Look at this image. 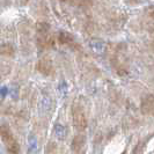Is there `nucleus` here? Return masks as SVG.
Listing matches in <instances>:
<instances>
[{
  "label": "nucleus",
  "mask_w": 154,
  "mask_h": 154,
  "mask_svg": "<svg viewBox=\"0 0 154 154\" xmlns=\"http://www.w3.org/2000/svg\"><path fill=\"white\" fill-rule=\"evenodd\" d=\"M146 13L149 17L154 19V6H149L148 8H146Z\"/></svg>",
  "instance_id": "14"
},
{
  "label": "nucleus",
  "mask_w": 154,
  "mask_h": 154,
  "mask_svg": "<svg viewBox=\"0 0 154 154\" xmlns=\"http://www.w3.org/2000/svg\"><path fill=\"white\" fill-rule=\"evenodd\" d=\"M60 1H64V2H69V1H72V0H60Z\"/></svg>",
  "instance_id": "16"
},
{
  "label": "nucleus",
  "mask_w": 154,
  "mask_h": 154,
  "mask_svg": "<svg viewBox=\"0 0 154 154\" xmlns=\"http://www.w3.org/2000/svg\"><path fill=\"white\" fill-rule=\"evenodd\" d=\"M58 41L60 44H65V45H71L74 42V37L67 32V31H60L58 34Z\"/></svg>",
  "instance_id": "6"
},
{
  "label": "nucleus",
  "mask_w": 154,
  "mask_h": 154,
  "mask_svg": "<svg viewBox=\"0 0 154 154\" xmlns=\"http://www.w3.org/2000/svg\"><path fill=\"white\" fill-rule=\"evenodd\" d=\"M15 54V49L11 43H4L0 45V54L5 57H13Z\"/></svg>",
  "instance_id": "7"
},
{
  "label": "nucleus",
  "mask_w": 154,
  "mask_h": 154,
  "mask_svg": "<svg viewBox=\"0 0 154 154\" xmlns=\"http://www.w3.org/2000/svg\"><path fill=\"white\" fill-rule=\"evenodd\" d=\"M36 69L43 75H51L54 73V64L49 58H42L36 64Z\"/></svg>",
  "instance_id": "3"
},
{
  "label": "nucleus",
  "mask_w": 154,
  "mask_h": 154,
  "mask_svg": "<svg viewBox=\"0 0 154 154\" xmlns=\"http://www.w3.org/2000/svg\"><path fill=\"white\" fill-rule=\"evenodd\" d=\"M91 45H92V48L95 50V51H103V49H104V44L102 43V42H97V45H95L94 43H91Z\"/></svg>",
  "instance_id": "11"
},
{
  "label": "nucleus",
  "mask_w": 154,
  "mask_h": 154,
  "mask_svg": "<svg viewBox=\"0 0 154 154\" xmlns=\"http://www.w3.org/2000/svg\"><path fill=\"white\" fill-rule=\"evenodd\" d=\"M72 121H73L74 128L78 131H84L87 128V117H86L84 109H81V107L75 106L72 109Z\"/></svg>",
  "instance_id": "2"
},
{
  "label": "nucleus",
  "mask_w": 154,
  "mask_h": 154,
  "mask_svg": "<svg viewBox=\"0 0 154 154\" xmlns=\"http://www.w3.org/2000/svg\"><path fill=\"white\" fill-rule=\"evenodd\" d=\"M36 31L37 34H46L50 31V24L46 22H37L36 23Z\"/></svg>",
  "instance_id": "9"
},
{
  "label": "nucleus",
  "mask_w": 154,
  "mask_h": 154,
  "mask_svg": "<svg viewBox=\"0 0 154 154\" xmlns=\"http://www.w3.org/2000/svg\"><path fill=\"white\" fill-rule=\"evenodd\" d=\"M0 137L2 139L6 149L9 154H20V145L17 143L15 137L13 136V133L11 131L9 126L6 124H1L0 125Z\"/></svg>",
  "instance_id": "1"
},
{
  "label": "nucleus",
  "mask_w": 154,
  "mask_h": 154,
  "mask_svg": "<svg viewBox=\"0 0 154 154\" xmlns=\"http://www.w3.org/2000/svg\"><path fill=\"white\" fill-rule=\"evenodd\" d=\"M86 143V138L85 136H82V134H78V136H75L74 138H73V140H72V145H71V147H72V149L74 151V152H80L81 151V148L84 147V145H85Z\"/></svg>",
  "instance_id": "5"
},
{
  "label": "nucleus",
  "mask_w": 154,
  "mask_h": 154,
  "mask_svg": "<svg viewBox=\"0 0 154 154\" xmlns=\"http://www.w3.org/2000/svg\"><path fill=\"white\" fill-rule=\"evenodd\" d=\"M147 29L149 31H153L154 32V19H152L149 22L147 23Z\"/></svg>",
  "instance_id": "15"
},
{
  "label": "nucleus",
  "mask_w": 154,
  "mask_h": 154,
  "mask_svg": "<svg viewBox=\"0 0 154 154\" xmlns=\"http://www.w3.org/2000/svg\"><path fill=\"white\" fill-rule=\"evenodd\" d=\"M37 44L42 49H50L54 48L56 44V41L52 35H50L49 32L46 34H39L37 36Z\"/></svg>",
  "instance_id": "4"
},
{
  "label": "nucleus",
  "mask_w": 154,
  "mask_h": 154,
  "mask_svg": "<svg viewBox=\"0 0 154 154\" xmlns=\"http://www.w3.org/2000/svg\"><path fill=\"white\" fill-rule=\"evenodd\" d=\"M56 151H57V147L54 144H50L49 146L46 147V152L45 154H56Z\"/></svg>",
  "instance_id": "12"
},
{
  "label": "nucleus",
  "mask_w": 154,
  "mask_h": 154,
  "mask_svg": "<svg viewBox=\"0 0 154 154\" xmlns=\"http://www.w3.org/2000/svg\"><path fill=\"white\" fill-rule=\"evenodd\" d=\"M54 133H56V136H57L59 139H63L64 137H65L66 130L64 129V126H62L60 124H57V125L54 126Z\"/></svg>",
  "instance_id": "10"
},
{
  "label": "nucleus",
  "mask_w": 154,
  "mask_h": 154,
  "mask_svg": "<svg viewBox=\"0 0 154 154\" xmlns=\"http://www.w3.org/2000/svg\"><path fill=\"white\" fill-rule=\"evenodd\" d=\"M154 103V97L153 95H147L146 97L141 102V110H143V112H148L151 108L153 107L152 104Z\"/></svg>",
  "instance_id": "8"
},
{
  "label": "nucleus",
  "mask_w": 154,
  "mask_h": 154,
  "mask_svg": "<svg viewBox=\"0 0 154 154\" xmlns=\"http://www.w3.org/2000/svg\"><path fill=\"white\" fill-rule=\"evenodd\" d=\"M30 143H29V146H30V152L31 153H34V151L36 149V139L34 138V137H31L30 140H29Z\"/></svg>",
  "instance_id": "13"
}]
</instances>
